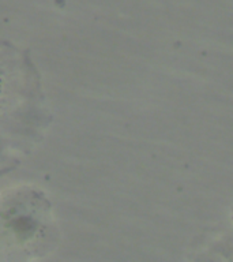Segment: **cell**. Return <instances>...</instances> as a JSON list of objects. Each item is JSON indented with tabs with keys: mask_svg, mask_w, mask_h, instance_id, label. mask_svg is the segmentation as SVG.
Instances as JSON below:
<instances>
[{
	"mask_svg": "<svg viewBox=\"0 0 233 262\" xmlns=\"http://www.w3.org/2000/svg\"><path fill=\"white\" fill-rule=\"evenodd\" d=\"M45 228L44 204L32 194H15L0 204V245L30 251L44 236Z\"/></svg>",
	"mask_w": 233,
	"mask_h": 262,
	"instance_id": "cell-1",
	"label": "cell"
}]
</instances>
